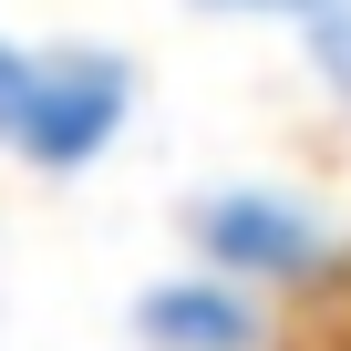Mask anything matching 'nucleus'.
<instances>
[{"instance_id": "2", "label": "nucleus", "mask_w": 351, "mask_h": 351, "mask_svg": "<svg viewBox=\"0 0 351 351\" xmlns=\"http://www.w3.org/2000/svg\"><path fill=\"white\" fill-rule=\"evenodd\" d=\"M145 114V62L124 42H21L11 104H0V165L73 186L93 176Z\"/></svg>"}, {"instance_id": "4", "label": "nucleus", "mask_w": 351, "mask_h": 351, "mask_svg": "<svg viewBox=\"0 0 351 351\" xmlns=\"http://www.w3.org/2000/svg\"><path fill=\"white\" fill-rule=\"evenodd\" d=\"M279 42H289L300 83H310L330 114H351V0H289Z\"/></svg>"}, {"instance_id": "6", "label": "nucleus", "mask_w": 351, "mask_h": 351, "mask_svg": "<svg viewBox=\"0 0 351 351\" xmlns=\"http://www.w3.org/2000/svg\"><path fill=\"white\" fill-rule=\"evenodd\" d=\"M289 351H351V310H320V320H289Z\"/></svg>"}, {"instance_id": "5", "label": "nucleus", "mask_w": 351, "mask_h": 351, "mask_svg": "<svg viewBox=\"0 0 351 351\" xmlns=\"http://www.w3.org/2000/svg\"><path fill=\"white\" fill-rule=\"evenodd\" d=\"M197 21H248V32H279L289 21V0H186Z\"/></svg>"}, {"instance_id": "7", "label": "nucleus", "mask_w": 351, "mask_h": 351, "mask_svg": "<svg viewBox=\"0 0 351 351\" xmlns=\"http://www.w3.org/2000/svg\"><path fill=\"white\" fill-rule=\"evenodd\" d=\"M11 62H21V42H11V32H0V104H11Z\"/></svg>"}, {"instance_id": "3", "label": "nucleus", "mask_w": 351, "mask_h": 351, "mask_svg": "<svg viewBox=\"0 0 351 351\" xmlns=\"http://www.w3.org/2000/svg\"><path fill=\"white\" fill-rule=\"evenodd\" d=\"M124 341L134 351H289V320L269 300H248L238 279L176 258L124 300Z\"/></svg>"}, {"instance_id": "1", "label": "nucleus", "mask_w": 351, "mask_h": 351, "mask_svg": "<svg viewBox=\"0 0 351 351\" xmlns=\"http://www.w3.org/2000/svg\"><path fill=\"white\" fill-rule=\"evenodd\" d=\"M176 248L197 269L238 279L279 320H320L351 300V217L289 176H217L176 207Z\"/></svg>"}]
</instances>
